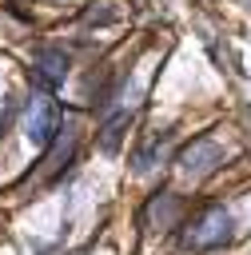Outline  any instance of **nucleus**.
Wrapping results in <instances>:
<instances>
[{
  "label": "nucleus",
  "instance_id": "obj_1",
  "mask_svg": "<svg viewBox=\"0 0 251 255\" xmlns=\"http://www.w3.org/2000/svg\"><path fill=\"white\" fill-rule=\"evenodd\" d=\"M227 239H231V211H223V207L203 211L183 231V247L187 251H211V247H223Z\"/></svg>",
  "mask_w": 251,
  "mask_h": 255
},
{
  "label": "nucleus",
  "instance_id": "obj_2",
  "mask_svg": "<svg viewBox=\"0 0 251 255\" xmlns=\"http://www.w3.org/2000/svg\"><path fill=\"white\" fill-rule=\"evenodd\" d=\"M56 131H60V108H56V100L36 96V100L28 104V120H24L28 143H32V147H48V143L56 139Z\"/></svg>",
  "mask_w": 251,
  "mask_h": 255
},
{
  "label": "nucleus",
  "instance_id": "obj_3",
  "mask_svg": "<svg viewBox=\"0 0 251 255\" xmlns=\"http://www.w3.org/2000/svg\"><path fill=\"white\" fill-rule=\"evenodd\" d=\"M223 163V147L211 139V135H199V139H191L183 151H179V167L187 171V175H207V171H215Z\"/></svg>",
  "mask_w": 251,
  "mask_h": 255
},
{
  "label": "nucleus",
  "instance_id": "obj_4",
  "mask_svg": "<svg viewBox=\"0 0 251 255\" xmlns=\"http://www.w3.org/2000/svg\"><path fill=\"white\" fill-rule=\"evenodd\" d=\"M36 64H40V76H44L48 84H60V80L68 76V56H64V52H56V48H52V52H40V56H36Z\"/></svg>",
  "mask_w": 251,
  "mask_h": 255
}]
</instances>
